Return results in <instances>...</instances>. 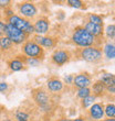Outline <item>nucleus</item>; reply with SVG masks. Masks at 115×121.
Masks as SVG:
<instances>
[{"instance_id":"1a4fd4ad","label":"nucleus","mask_w":115,"mask_h":121,"mask_svg":"<svg viewBox=\"0 0 115 121\" xmlns=\"http://www.w3.org/2000/svg\"><path fill=\"white\" fill-rule=\"evenodd\" d=\"M49 29V22L45 19H40L35 22L34 26H33V31H35L39 34L45 33Z\"/></svg>"},{"instance_id":"2eb2a0df","label":"nucleus","mask_w":115,"mask_h":121,"mask_svg":"<svg viewBox=\"0 0 115 121\" xmlns=\"http://www.w3.org/2000/svg\"><path fill=\"white\" fill-rule=\"evenodd\" d=\"M104 85L106 86H114V75L113 74H104L102 76V79H101Z\"/></svg>"},{"instance_id":"412c9836","label":"nucleus","mask_w":115,"mask_h":121,"mask_svg":"<svg viewBox=\"0 0 115 121\" xmlns=\"http://www.w3.org/2000/svg\"><path fill=\"white\" fill-rule=\"evenodd\" d=\"M90 22L94 23V24H97V26H102V18L100 16H96V14H91L90 16Z\"/></svg>"},{"instance_id":"72a5a7b5","label":"nucleus","mask_w":115,"mask_h":121,"mask_svg":"<svg viewBox=\"0 0 115 121\" xmlns=\"http://www.w3.org/2000/svg\"><path fill=\"white\" fill-rule=\"evenodd\" d=\"M60 121H71V120H69V119H61Z\"/></svg>"},{"instance_id":"4be33fe9","label":"nucleus","mask_w":115,"mask_h":121,"mask_svg":"<svg viewBox=\"0 0 115 121\" xmlns=\"http://www.w3.org/2000/svg\"><path fill=\"white\" fill-rule=\"evenodd\" d=\"M90 92H91V90H90L89 88H81V89H79L77 96H79L80 98H85V97L90 96Z\"/></svg>"},{"instance_id":"5701e85b","label":"nucleus","mask_w":115,"mask_h":121,"mask_svg":"<svg viewBox=\"0 0 115 121\" xmlns=\"http://www.w3.org/2000/svg\"><path fill=\"white\" fill-rule=\"evenodd\" d=\"M94 100H95L94 96H87V97L83 98V106L84 107H89L90 105H92Z\"/></svg>"},{"instance_id":"9d476101","label":"nucleus","mask_w":115,"mask_h":121,"mask_svg":"<svg viewBox=\"0 0 115 121\" xmlns=\"http://www.w3.org/2000/svg\"><path fill=\"white\" fill-rule=\"evenodd\" d=\"M90 113L94 119L99 120V119H102L103 115H104V110H103L102 105L100 104H95L91 107V110H90Z\"/></svg>"},{"instance_id":"bb28decb","label":"nucleus","mask_w":115,"mask_h":121,"mask_svg":"<svg viewBox=\"0 0 115 121\" xmlns=\"http://www.w3.org/2000/svg\"><path fill=\"white\" fill-rule=\"evenodd\" d=\"M26 62H27V64L28 65H30V66H38L39 65V60H37V58H27L26 60Z\"/></svg>"},{"instance_id":"c9c22d12","label":"nucleus","mask_w":115,"mask_h":121,"mask_svg":"<svg viewBox=\"0 0 115 121\" xmlns=\"http://www.w3.org/2000/svg\"><path fill=\"white\" fill-rule=\"evenodd\" d=\"M3 121H11V120H9V119H7V120H3Z\"/></svg>"},{"instance_id":"20e7f679","label":"nucleus","mask_w":115,"mask_h":121,"mask_svg":"<svg viewBox=\"0 0 115 121\" xmlns=\"http://www.w3.org/2000/svg\"><path fill=\"white\" fill-rule=\"evenodd\" d=\"M23 51L28 55L29 58H37L41 57L43 55V50L41 48L40 45H38L34 42H27L24 46H23Z\"/></svg>"},{"instance_id":"dca6fc26","label":"nucleus","mask_w":115,"mask_h":121,"mask_svg":"<svg viewBox=\"0 0 115 121\" xmlns=\"http://www.w3.org/2000/svg\"><path fill=\"white\" fill-rule=\"evenodd\" d=\"M10 68L13 70V72H18V70H21L23 68V63L21 60H13L10 62L9 64Z\"/></svg>"},{"instance_id":"9b49d317","label":"nucleus","mask_w":115,"mask_h":121,"mask_svg":"<svg viewBox=\"0 0 115 121\" xmlns=\"http://www.w3.org/2000/svg\"><path fill=\"white\" fill-rule=\"evenodd\" d=\"M85 30L89 32L90 34L94 36V35H100L103 31V26H97V24H94L92 22H87L85 26Z\"/></svg>"},{"instance_id":"c756f323","label":"nucleus","mask_w":115,"mask_h":121,"mask_svg":"<svg viewBox=\"0 0 115 121\" xmlns=\"http://www.w3.org/2000/svg\"><path fill=\"white\" fill-rule=\"evenodd\" d=\"M64 80L67 82V84H70L71 82L73 80V76H71V75H69L67 77H65V78H64Z\"/></svg>"},{"instance_id":"473e14b6","label":"nucleus","mask_w":115,"mask_h":121,"mask_svg":"<svg viewBox=\"0 0 115 121\" xmlns=\"http://www.w3.org/2000/svg\"><path fill=\"white\" fill-rule=\"evenodd\" d=\"M104 121H115L114 119H106V120H104Z\"/></svg>"},{"instance_id":"2f4dec72","label":"nucleus","mask_w":115,"mask_h":121,"mask_svg":"<svg viewBox=\"0 0 115 121\" xmlns=\"http://www.w3.org/2000/svg\"><path fill=\"white\" fill-rule=\"evenodd\" d=\"M107 89H109L110 92H114V86H109L107 87Z\"/></svg>"},{"instance_id":"aec40b11","label":"nucleus","mask_w":115,"mask_h":121,"mask_svg":"<svg viewBox=\"0 0 115 121\" xmlns=\"http://www.w3.org/2000/svg\"><path fill=\"white\" fill-rule=\"evenodd\" d=\"M106 116L109 117V118H111V119H113L114 118V116H115V106L113 105H107L106 106Z\"/></svg>"},{"instance_id":"f03ea898","label":"nucleus","mask_w":115,"mask_h":121,"mask_svg":"<svg viewBox=\"0 0 115 121\" xmlns=\"http://www.w3.org/2000/svg\"><path fill=\"white\" fill-rule=\"evenodd\" d=\"M8 21H9V24H11L16 29L24 32V33H32L33 32V26L26 19H22L18 16H11Z\"/></svg>"},{"instance_id":"c85d7f7f","label":"nucleus","mask_w":115,"mask_h":121,"mask_svg":"<svg viewBox=\"0 0 115 121\" xmlns=\"http://www.w3.org/2000/svg\"><path fill=\"white\" fill-rule=\"evenodd\" d=\"M5 29H6V24H3V23L0 21V35L5 32Z\"/></svg>"},{"instance_id":"f704fd0d","label":"nucleus","mask_w":115,"mask_h":121,"mask_svg":"<svg viewBox=\"0 0 115 121\" xmlns=\"http://www.w3.org/2000/svg\"><path fill=\"white\" fill-rule=\"evenodd\" d=\"M74 121H84V120H82V119H80V118H79V119H75V120H74Z\"/></svg>"},{"instance_id":"393cba45","label":"nucleus","mask_w":115,"mask_h":121,"mask_svg":"<svg viewBox=\"0 0 115 121\" xmlns=\"http://www.w3.org/2000/svg\"><path fill=\"white\" fill-rule=\"evenodd\" d=\"M69 4L74 8H82L83 7V2L79 1V0H69Z\"/></svg>"},{"instance_id":"39448f33","label":"nucleus","mask_w":115,"mask_h":121,"mask_svg":"<svg viewBox=\"0 0 115 121\" xmlns=\"http://www.w3.org/2000/svg\"><path fill=\"white\" fill-rule=\"evenodd\" d=\"M81 55H82L83 60H87V62H97L102 57V52L100 51L99 48L90 46V48H84L82 53H81Z\"/></svg>"},{"instance_id":"423d86ee","label":"nucleus","mask_w":115,"mask_h":121,"mask_svg":"<svg viewBox=\"0 0 115 121\" xmlns=\"http://www.w3.org/2000/svg\"><path fill=\"white\" fill-rule=\"evenodd\" d=\"M52 60L58 65H63L70 60V54L65 51H55L52 55Z\"/></svg>"},{"instance_id":"ddd939ff","label":"nucleus","mask_w":115,"mask_h":121,"mask_svg":"<svg viewBox=\"0 0 115 121\" xmlns=\"http://www.w3.org/2000/svg\"><path fill=\"white\" fill-rule=\"evenodd\" d=\"M48 87L51 91H60L63 88V84L61 83V80L53 78L48 82Z\"/></svg>"},{"instance_id":"7ed1b4c3","label":"nucleus","mask_w":115,"mask_h":121,"mask_svg":"<svg viewBox=\"0 0 115 121\" xmlns=\"http://www.w3.org/2000/svg\"><path fill=\"white\" fill-rule=\"evenodd\" d=\"M5 32H6V34H7V38L9 39L11 42L16 43V44L22 43L27 38V34L24 32L16 29V28L12 26L11 24H7L6 29H5Z\"/></svg>"},{"instance_id":"4468645a","label":"nucleus","mask_w":115,"mask_h":121,"mask_svg":"<svg viewBox=\"0 0 115 121\" xmlns=\"http://www.w3.org/2000/svg\"><path fill=\"white\" fill-rule=\"evenodd\" d=\"M35 41L38 42V45H42L45 48L53 46V40L51 38H44V36H35Z\"/></svg>"},{"instance_id":"f257e3e1","label":"nucleus","mask_w":115,"mask_h":121,"mask_svg":"<svg viewBox=\"0 0 115 121\" xmlns=\"http://www.w3.org/2000/svg\"><path fill=\"white\" fill-rule=\"evenodd\" d=\"M72 40L79 46L90 48L94 42V36H92L84 28H77V29H75V32L73 33Z\"/></svg>"},{"instance_id":"cd10ccee","label":"nucleus","mask_w":115,"mask_h":121,"mask_svg":"<svg viewBox=\"0 0 115 121\" xmlns=\"http://www.w3.org/2000/svg\"><path fill=\"white\" fill-rule=\"evenodd\" d=\"M8 88V85L6 83H0V91H5Z\"/></svg>"},{"instance_id":"6e6552de","label":"nucleus","mask_w":115,"mask_h":121,"mask_svg":"<svg viewBox=\"0 0 115 121\" xmlns=\"http://www.w3.org/2000/svg\"><path fill=\"white\" fill-rule=\"evenodd\" d=\"M20 11L24 17H28V18H31V17H34L35 13H37V8H35L34 4H32L30 2H24L21 4L20 7Z\"/></svg>"},{"instance_id":"a211bd4d","label":"nucleus","mask_w":115,"mask_h":121,"mask_svg":"<svg viewBox=\"0 0 115 121\" xmlns=\"http://www.w3.org/2000/svg\"><path fill=\"white\" fill-rule=\"evenodd\" d=\"M11 45H12V42L10 41L7 36L0 39V48H2V50H8V48H11Z\"/></svg>"},{"instance_id":"b1692460","label":"nucleus","mask_w":115,"mask_h":121,"mask_svg":"<svg viewBox=\"0 0 115 121\" xmlns=\"http://www.w3.org/2000/svg\"><path fill=\"white\" fill-rule=\"evenodd\" d=\"M16 117H17V119H18V121H27L29 119V116L27 115L26 112H22V111L17 112Z\"/></svg>"},{"instance_id":"6ab92c4d","label":"nucleus","mask_w":115,"mask_h":121,"mask_svg":"<svg viewBox=\"0 0 115 121\" xmlns=\"http://www.w3.org/2000/svg\"><path fill=\"white\" fill-rule=\"evenodd\" d=\"M104 90V84L100 80V82H96L94 85H93V91L95 92L96 95H101Z\"/></svg>"},{"instance_id":"7c9ffc66","label":"nucleus","mask_w":115,"mask_h":121,"mask_svg":"<svg viewBox=\"0 0 115 121\" xmlns=\"http://www.w3.org/2000/svg\"><path fill=\"white\" fill-rule=\"evenodd\" d=\"M9 3H10L9 0H6V1H1V0H0V6L1 7H6V6H8Z\"/></svg>"},{"instance_id":"a878e982","label":"nucleus","mask_w":115,"mask_h":121,"mask_svg":"<svg viewBox=\"0 0 115 121\" xmlns=\"http://www.w3.org/2000/svg\"><path fill=\"white\" fill-rule=\"evenodd\" d=\"M106 33H107V36H109V38H112V39L114 38V34H115V26H114V24L107 26V31H106Z\"/></svg>"},{"instance_id":"0eeeda50","label":"nucleus","mask_w":115,"mask_h":121,"mask_svg":"<svg viewBox=\"0 0 115 121\" xmlns=\"http://www.w3.org/2000/svg\"><path fill=\"white\" fill-rule=\"evenodd\" d=\"M73 83L80 89L81 88H87V86L91 84V78L86 74H80L73 78Z\"/></svg>"},{"instance_id":"f3484780","label":"nucleus","mask_w":115,"mask_h":121,"mask_svg":"<svg viewBox=\"0 0 115 121\" xmlns=\"http://www.w3.org/2000/svg\"><path fill=\"white\" fill-rule=\"evenodd\" d=\"M104 52H105L106 56L109 58H114L115 56V48H114V45L113 44H106L105 48H104Z\"/></svg>"},{"instance_id":"f8f14e48","label":"nucleus","mask_w":115,"mask_h":121,"mask_svg":"<svg viewBox=\"0 0 115 121\" xmlns=\"http://www.w3.org/2000/svg\"><path fill=\"white\" fill-rule=\"evenodd\" d=\"M34 99H35V101L38 102L41 107H45L49 102L48 95H47L44 91H42V90L41 91H39V92H37V95L34 96Z\"/></svg>"}]
</instances>
